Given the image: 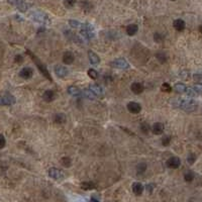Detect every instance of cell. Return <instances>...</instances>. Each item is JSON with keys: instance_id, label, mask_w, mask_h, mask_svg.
Here are the masks:
<instances>
[{"instance_id": "obj_1", "label": "cell", "mask_w": 202, "mask_h": 202, "mask_svg": "<svg viewBox=\"0 0 202 202\" xmlns=\"http://www.w3.org/2000/svg\"><path fill=\"white\" fill-rule=\"evenodd\" d=\"M173 106L183 109L186 112H193L196 110L197 103L192 99H176L172 101Z\"/></svg>"}, {"instance_id": "obj_2", "label": "cell", "mask_w": 202, "mask_h": 202, "mask_svg": "<svg viewBox=\"0 0 202 202\" xmlns=\"http://www.w3.org/2000/svg\"><path fill=\"white\" fill-rule=\"evenodd\" d=\"M26 54L28 55L31 58V60L34 61V64L36 65V67H38V69L39 70V72L42 73V74L46 77V78L48 80V81H53V78H52V76H51V74L48 73V69H47V67H46V65H44V63H42L38 59V57H36L34 54H32V53L30 51V50H26Z\"/></svg>"}, {"instance_id": "obj_3", "label": "cell", "mask_w": 202, "mask_h": 202, "mask_svg": "<svg viewBox=\"0 0 202 202\" xmlns=\"http://www.w3.org/2000/svg\"><path fill=\"white\" fill-rule=\"evenodd\" d=\"M30 16L34 20V21H38L39 23L43 24H51V19L48 18V16L47 14H44V12L40 11H31Z\"/></svg>"}, {"instance_id": "obj_4", "label": "cell", "mask_w": 202, "mask_h": 202, "mask_svg": "<svg viewBox=\"0 0 202 202\" xmlns=\"http://www.w3.org/2000/svg\"><path fill=\"white\" fill-rule=\"evenodd\" d=\"M80 32L86 39H93L95 36V30L90 23H82Z\"/></svg>"}, {"instance_id": "obj_5", "label": "cell", "mask_w": 202, "mask_h": 202, "mask_svg": "<svg viewBox=\"0 0 202 202\" xmlns=\"http://www.w3.org/2000/svg\"><path fill=\"white\" fill-rule=\"evenodd\" d=\"M110 65L113 68H117V69H128L129 68V64L127 63V61L123 59V58H118L115 59L114 61H112Z\"/></svg>"}, {"instance_id": "obj_6", "label": "cell", "mask_w": 202, "mask_h": 202, "mask_svg": "<svg viewBox=\"0 0 202 202\" xmlns=\"http://www.w3.org/2000/svg\"><path fill=\"white\" fill-rule=\"evenodd\" d=\"M8 2L12 4V5H14L16 8H18V9L22 12L26 11L28 9V6H30L26 3L25 0H8Z\"/></svg>"}, {"instance_id": "obj_7", "label": "cell", "mask_w": 202, "mask_h": 202, "mask_svg": "<svg viewBox=\"0 0 202 202\" xmlns=\"http://www.w3.org/2000/svg\"><path fill=\"white\" fill-rule=\"evenodd\" d=\"M15 103V98L13 95L6 93L5 95L0 97V105H12Z\"/></svg>"}, {"instance_id": "obj_8", "label": "cell", "mask_w": 202, "mask_h": 202, "mask_svg": "<svg viewBox=\"0 0 202 202\" xmlns=\"http://www.w3.org/2000/svg\"><path fill=\"white\" fill-rule=\"evenodd\" d=\"M54 71L56 73V75L59 77V78H65L68 75V69L66 67L62 66V65H57L54 68Z\"/></svg>"}, {"instance_id": "obj_9", "label": "cell", "mask_w": 202, "mask_h": 202, "mask_svg": "<svg viewBox=\"0 0 202 202\" xmlns=\"http://www.w3.org/2000/svg\"><path fill=\"white\" fill-rule=\"evenodd\" d=\"M181 165V160L178 157H172L167 161V167L170 169H178Z\"/></svg>"}, {"instance_id": "obj_10", "label": "cell", "mask_w": 202, "mask_h": 202, "mask_svg": "<svg viewBox=\"0 0 202 202\" xmlns=\"http://www.w3.org/2000/svg\"><path fill=\"white\" fill-rule=\"evenodd\" d=\"M48 176L53 178L54 180H62L64 178L63 173L56 168H51L50 170H48Z\"/></svg>"}, {"instance_id": "obj_11", "label": "cell", "mask_w": 202, "mask_h": 202, "mask_svg": "<svg viewBox=\"0 0 202 202\" xmlns=\"http://www.w3.org/2000/svg\"><path fill=\"white\" fill-rule=\"evenodd\" d=\"M32 75H34V71H32V69L30 68V67H24L19 72V76L24 80L30 79L32 77Z\"/></svg>"}, {"instance_id": "obj_12", "label": "cell", "mask_w": 202, "mask_h": 202, "mask_svg": "<svg viewBox=\"0 0 202 202\" xmlns=\"http://www.w3.org/2000/svg\"><path fill=\"white\" fill-rule=\"evenodd\" d=\"M127 110L131 112V113H133V114H137V113H140V110H141V106L137 103V102H129L127 104Z\"/></svg>"}, {"instance_id": "obj_13", "label": "cell", "mask_w": 202, "mask_h": 202, "mask_svg": "<svg viewBox=\"0 0 202 202\" xmlns=\"http://www.w3.org/2000/svg\"><path fill=\"white\" fill-rule=\"evenodd\" d=\"M132 192L135 194L136 196H140L143 194L144 192V185L140 183V182H135V183L132 184Z\"/></svg>"}, {"instance_id": "obj_14", "label": "cell", "mask_w": 202, "mask_h": 202, "mask_svg": "<svg viewBox=\"0 0 202 202\" xmlns=\"http://www.w3.org/2000/svg\"><path fill=\"white\" fill-rule=\"evenodd\" d=\"M173 26L174 28L177 30V31H183L185 30V26H186V23L183 19H176V20H174V22H173Z\"/></svg>"}, {"instance_id": "obj_15", "label": "cell", "mask_w": 202, "mask_h": 202, "mask_svg": "<svg viewBox=\"0 0 202 202\" xmlns=\"http://www.w3.org/2000/svg\"><path fill=\"white\" fill-rule=\"evenodd\" d=\"M152 131H153L154 135H162V133L164 132V124L161 123V122H156L155 124L153 125Z\"/></svg>"}, {"instance_id": "obj_16", "label": "cell", "mask_w": 202, "mask_h": 202, "mask_svg": "<svg viewBox=\"0 0 202 202\" xmlns=\"http://www.w3.org/2000/svg\"><path fill=\"white\" fill-rule=\"evenodd\" d=\"M88 59L92 65H98L100 63V59H99L98 55L93 51H88Z\"/></svg>"}, {"instance_id": "obj_17", "label": "cell", "mask_w": 202, "mask_h": 202, "mask_svg": "<svg viewBox=\"0 0 202 202\" xmlns=\"http://www.w3.org/2000/svg\"><path fill=\"white\" fill-rule=\"evenodd\" d=\"M75 60L74 55L72 54L71 52H65L63 55V62L66 65H71Z\"/></svg>"}, {"instance_id": "obj_18", "label": "cell", "mask_w": 202, "mask_h": 202, "mask_svg": "<svg viewBox=\"0 0 202 202\" xmlns=\"http://www.w3.org/2000/svg\"><path fill=\"white\" fill-rule=\"evenodd\" d=\"M131 91L135 93V94H140V93L144 92V86H143V84H140V83H139V82L132 83L131 86Z\"/></svg>"}, {"instance_id": "obj_19", "label": "cell", "mask_w": 202, "mask_h": 202, "mask_svg": "<svg viewBox=\"0 0 202 202\" xmlns=\"http://www.w3.org/2000/svg\"><path fill=\"white\" fill-rule=\"evenodd\" d=\"M90 90L93 93H94L96 96H103L104 95V91H103L102 87H100L99 85H97V84L91 85V86H90Z\"/></svg>"}, {"instance_id": "obj_20", "label": "cell", "mask_w": 202, "mask_h": 202, "mask_svg": "<svg viewBox=\"0 0 202 202\" xmlns=\"http://www.w3.org/2000/svg\"><path fill=\"white\" fill-rule=\"evenodd\" d=\"M43 99L46 101V102H52L53 100L55 99V93L52 90H47L44 92L43 94Z\"/></svg>"}, {"instance_id": "obj_21", "label": "cell", "mask_w": 202, "mask_h": 202, "mask_svg": "<svg viewBox=\"0 0 202 202\" xmlns=\"http://www.w3.org/2000/svg\"><path fill=\"white\" fill-rule=\"evenodd\" d=\"M68 93L72 96H75V97H80L82 96V91H80V89H78L75 86H70L68 87Z\"/></svg>"}, {"instance_id": "obj_22", "label": "cell", "mask_w": 202, "mask_h": 202, "mask_svg": "<svg viewBox=\"0 0 202 202\" xmlns=\"http://www.w3.org/2000/svg\"><path fill=\"white\" fill-rule=\"evenodd\" d=\"M137 30H139V26L135 23L129 24V25L126 27V34L128 35H135L137 32Z\"/></svg>"}, {"instance_id": "obj_23", "label": "cell", "mask_w": 202, "mask_h": 202, "mask_svg": "<svg viewBox=\"0 0 202 202\" xmlns=\"http://www.w3.org/2000/svg\"><path fill=\"white\" fill-rule=\"evenodd\" d=\"M174 90L177 93H185L187 90V86L183 83H177L174 85Z\"/></svg>"}, {"instance_id": "obj_24", "label": "cell", "mask_w": 202, "mask_h": 202, "mask_svg": "<svg viewBox=\"0 0 202 202\" xmlns=\"http://www.w3.org/2000/svg\"><path fill=\"white\" fill-rule=\"evenodd\" d=\"M54 121L56 123H64L65 121H66V115L64 114V113H57L54 117Z\"/></svg>"}, {"instance_id": "obj_25", "label": "cell", "mask_w": 202, "mask_h": 202, "mask_svg": "<svg viewBox=\"0 0 202 202\" xmlns=\"http://www.w3.org/2000/svg\"><path fill=\"white\" fill-rule=\"evenodd\" d=\"M156 59L159 61L161 64H164L167 62V55L163 52H159L156 54Z\"/></svg>"}, {"instance_id": "obj_26", "label": "cell", "mask_w": 202, "mask_h": 202, "mask_svg": "<svg viewBox=\"0 0 202 202\" xmlns=\"http://www.w3.org/2000/svg\"><path fill=\"white\" fill-rule=\"evenodd\" d=\"M82 95H84L88 99H95V97H96V95L94 94V93H93L90 90V88H89V89H84V90L82 91Z\"/></svg>"}, {"instance_id": "obj_27", "label": "cell", "mask_w": 202, "mask_h": 202, "mask_svg": "<svg viewBox=\"0 0 202 202\" xmlns=\"http://www.w3.org/2000/svg\"><path fill=\"white\" fill-rule=\"evenodd\" d=\"M81 187L84 190H92V189H94L96 186L94 183H92V182H83V183L81 184Z\"/></svg>"}, {"instance_id": "obj_28", "label": "cell", "mask_w": 202, "mask_h": 202, "mask_svg": "<svg viewBox=\"0 0 202 202\" xmlns=\"http://www.w3.org/2000/svg\"><path fill=\"white\" fill-rule=\"evenodd\" d=\"M147 170V164L145 163H140L136 166V173L137 174H144Z\"/></svg>"}, {"instance_id": "obj_29", "label": "cell", "mask_w": 202, "mask_h": 202, "mask_svg": "<svg viewBox=\"0 0 202 202\" xmlns=\"http://www.w3.org/2000/svg\"><path fill=\"white\" fill-rule=\"evenodd\" d=\"M61 163H62L64 167L69 168L72 165V160L69 157H63L62 159H61Z\"/></svg>"}, {"instance_id": "obj_30", "label": "cell", "mask_w": 202, "mask_h": 202, "mask_svg": "<svg viewBox=\"0 0 202 202\" xmlns=\"http://www.w3.org/2000/svg\"><path fill=\"white\" fill-rule=\"evenodd\" d=\"M197 159V157L195 154H193V153H190L188 157H187V162H188V164L189 165H193L194 163H195V161Z\"/></svg>"}, {"instance_id": "obj_31", "label": "cell", "mask_w": 202, "mask_h": 202, "mask_svg": "<svg viewBox=\"0 0 202 202\" xmlns=\"http://www.w3.org/2000/svg\"><path fill=\"white\" fill-rule=\"evenodd\" d=\"M185 94H186V95H188L189 97H195V96L198 95V93H197L195 90H194V88H193V87H192V88L187 87V90H186Z\"/></svg>"}, {"instance_id": "obj_32", "label": "cell", "mask_w": 202, "mask_h": 202, "mask_svg": "<svg viewBox=\"0 0 202 202\" xmlns=\"http://www.w3.org/2000/svg\"><path fill=\"white\" fill-rule=\"evenodd\" d=\"M184 179L186 182H192L193 179H194V174L192 172H186L184 174Z\"/></svg>"}, {"instance_id": "obj_33", "label": "cell", "mask_w": 202, "mask_h": 202, "mask_svg": "<svg viewBox=\"0 0 202 202\" xmlns=\"http://www.w3.org/2000/svg\"><path fill=\"white\" fill-rule=\"evenodd\" d=\"M88 76L90 77L91 79L96 80L97 77H98V73H97V71H95L94 69H89V70H88Z\"/></svg>"}, {"instance_id": "obj_34", "label": "cell", "mask_w": 202, "mask_h": 202, "mask_svg": "<svg viewBox=\"0 0 202 202\" xmlns=\"http://www.w3.org/2000/svg\"><path fill=\"white\" fill-rule=\"evenodd\" d=\"M69 24L74 28H79V27H81V25H82V23H81L80 21H78V20H74V19L69 20Z\"/></svg>"}, {"instance_id": "obj_35", "label": "cell", "mask_w": 202, "mask_h": 202, "mask_svg": "<svg viewBox=\"0 0 202 202\" xmlns=\"http://www.w3.org/2000/svg\"><path fill=\"white\" fill-rule=\"evenodd\" d=\"M171 143V136L169 135H165L163 139H162V145H164V147H168Z\"/></svg>"}, {"instance_id": "obj_36", "label": "cell", "mask_w": 202, "mask_h": 202, "mask_svg": "<svg viewBox=\"0 0 202 202\" xmlns=\"http://www.w3.org/2000/svg\"><path fill=\"white\" fill-rule=\"evenodd\" d=\"M76 0H64V5L66 8H72L75 5Z\"/></svg>"}, {"instance_id": "obj_37", "label": "cell", "mask_w": 202, "mask_h": 202, "mask_svg": "<svg viewBox=\"0 0 202 202\" xmlns=\"http://www.w3.org/2000/svg\"><path fill=\"white\" fill-rule=\"evenodd\" d=\"M154 39H155L156 43H161L162 40L164 39V35L161 34V32H156L155 34H154Z\"/></svg>"}, {"instance_id": "obj_38", "label": "cell", "mask_w": 202, "mask_h": 202, "mask_svg": "<svg viewBox=\"0 0 202 202\" xmlns=\"http://www.w3.org/2000/svg\"><path fill=\"white\" fill-rule=\"evenodd\" d=\"M140 129H141V131L145 133V135H147V133H149V125L147 122L141 123L140 124Z\"/></svg>"}, {"instance_id": "obj_39", "label": "cell", "mask_w": 202, "mask_h": 202, "mask_svg": "<svg viewBox=\"0 0 202 202\" xmlns=\"http://www.w3.org/2000/svg\"><path fill=\"white\" fill-rule=\"evenodd\" d=\"M161 89H162V91L167 92V93H169V92L172 91V87L170 86V84H168V83H164V84L161 86Z\"/></svg>"}, {"instance_id": "obj_40", "label": "cell", "mask_w": 202, "mask_h": 202, "mask_svg": "<svg viewBox=\"0 0 202 202\" xmlns=\"http://www.w3.org/2000/svg\"><path fill=\"white\" fill-rule=\"evenodd\" d=\"M80 5H81V7L83 8V9H88V10H90L91 7H92L91 4L89 2H87V1H82L80 3Z\"/></svg>"}, {"instance_id": "obj_41", "label": "cell", "mask_w": 202, "mask_h": 202, "mask_svg": "<svg viewBox=\"0 0 202 202\" xmlns=\"http://www.w3.org/2000/svg\"><path fill=\"white\" fill-rule=\"evenodd\" d=\"M193 79H194V81H196L197 83L202 85V74H194Z\"/></svg>"}, {"instance_id": "obj_42", "label": "cell", "mask_w": 202, "mask_h": 202, "mask_svg": "<svg viewBox=\"0 0 202 202\" xmlns=\"http://www.w3.org/2000/svg\"><path fill=\"white\" fill-rule=\"evenodd\" d=\"M6 145V140L3 135H0V149H3Z\"/></svg>"}, {"instance_id": "obj_43", "label": "cell", "mask_w": 202, "mask_h": 202, "mask_svg": "<svg viewBox=\"0 0 202 202\" xmlns=\"http://www.w3.org/2000/svg\"><path fill=\"white\" fill-rule=\"evenodd\" d=\"M14 61H15L16 63H22V61H23V57H22L21 55H17V56H15Z\"/></svg>"}, {"instance_id": "obj_44", "label": "cell", "mask_w": 202, "mask_h": 202, "mask_svg": "<svg viewBox=\"0 0 202 202\" xmlns=\"http://www.w3.org/2000/svg\"><path fill=\"white\" fill-rule=\"evenodd\" d=\"M154 188H155V185H154V184H149V185H147V187H145V189H147V191L149 193H152Z\"/></svg>"}, {"instance_id": "obj_45", "label": "cell", "mask_w": 202, "mask_h": 202, "mask_svg": "<svg viewBox=\"0 0 202 202\" xmlns=\"http://www.w3.org/2000/svg\"><path fill=\"white\" fill-rule=\"evenodd\" d=\"M91 200H92V201H99L100 198L97 197V196H92V197H91Z\"/></svg>"}, {"instance_id": "obj_46", "label": "cell", "mask_w": 202, "mask_h": 202, "mask_svg": "<svg viewBox=\"0 0 202 202\" xmlns=\"http://www.w3.org/2000/svg\"><path fill=\"white\" fill-rule=\"evenodd\" d=\"M199 31H200L201 34H202V24H201V25L199 26Z\"/></svg>"}, {"instance_id": "obj_47", "label": "cell", "mask_w": 202, "mask_h": 202, "mask_svg": "<svg viewBox=\"0 0 202 202\" xmlns=\"http://www.w3.org/2000/svg\"><path fill=\"white\" fill-rule=\"evenodd\" d=\"M171 1H175V0H171Z\"/></svg>"}]
</instances>
